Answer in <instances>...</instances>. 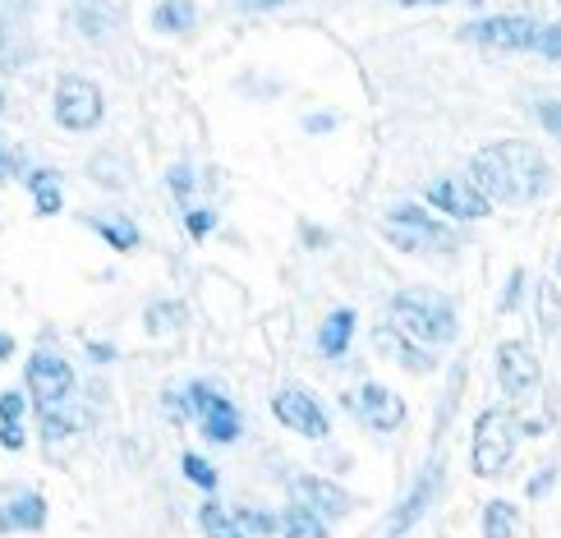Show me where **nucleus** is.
<instances>
[{
  "label": "nucleus",
  "instance_id": "obj_1",
  "mask_svg": "<svg viewBox=\"0 0 561 538\" xmlns=\"http://www.w3.org/2000/svg\"><path fill=\"white\" fill-rule=\"evenodd\" d=\"M470 184L488 198V203H534L539 194H548L552 184V171L543 152L534 144H516V138H506V144H488L483 152H474V167H470Z\"/></svg>",
  "mask_w": 561,
  "mask_h": 538
},
{
  "label": "nucleus",
  "instance_id": "obj_2",
  "mask_svg": "<svg viewBox=\"0 0 561 538\" xmlns=\"http://www.w3.org/2000/svg\"><path fill=\"white\" fill-rule=\"evenodd\" d=\"M167 410L175 419H198V428L213 437V442H236L240 437V410L230 396H221L217 387H207V382H190L184 391L167 396Z\"/></svg>",
  "mask_w": 561,
  "mask_h": 538
},
{
  "label": "nucleus",
  "instance_id": "obj_3",
  "mask_svg": "<svg viewBox=\"0 0 561 538\" xmlns=\"http://www.w3.org/2000/svg\"><path fill=\"white\" fill-rule=\"evenodd\" d=\"M391 327L414 341H456V313L428 290H401L391 299Z\"/></svg>",
  "mask_w": 561,
  "mask_h": 538
},
{
  "label": "nucleus",
  "instance_id": "obj_4",
  "mask_svg": "<svg viewBox=\"0 0 561 538\" xmlns=\"http://www.w3.org/2000/svg\"><path fill=\"white\" fill-rule=\"evenodd\" d=\"M511 451H516V419H511V410H483L474 424V474L497 479Z\"/></svg>",
  "mask_w": 561,
  "mask_h": 538
},
{
  "label": "nucleus",
  "instance_id": "obj_5",
  "mask_svg": "<svg viewBox=\"0 0 561 538\" xmlns=\"http://www.w3.org/2000/svg\"><path fill=\"white\" fill-rule=\"evenodd\" d=\"M102 88L83 79V75H65L56 83V121L69 129V134H88L102 125Z\"/></svg>",
  "mask_w": 561,
  "mask_h": 538
},
{
  "label": "nucleus",
  "instance_id": "obj_6",
  "mask_svg": "<svg viewBox=\"0 0 561 538\" xmlns=\"http://www.w3.org/2000/svg\"><path fill=\"white\" fill-rule=\"evenodd\" d=\"M382 236L391 244H401L410 253H428V249H451V236H447V226H437L433 217H424L419 207L401 203V207H391L387 221H382Z\"/></svg>",
  "mask_w": 561,
  "mask_h": 538
},
{
  "label": "nucleus",
  "instance_id": "obj_7",
  "mask_svg": "<svg viewBox=\"0 0 561 538\" xmlns=\"http://www.w3.org/2000/svg\"><path fill=\"white\" fill-rule=\"evenodd\" d=\"M345 405H350V414H355L359 424H368L373 433H396V428L405 424V401H401V396H396L391 387H382V382H364L359 391H350Z\"/></svg>",
  "mask_w": 561,
  "mask_h": 538
},
{
  "label": "nucleus",
  "instance_id": "obj_8",
  "mask_svg": "<svg viewBox=\"0 0 561 538\" xmlns=\"http://www.w3.org/2000/svg\"><path fill=\"white\" fill-rule=\"evenodd\" d=\"M28 391L37 396V405H65L69 391H75V368H69V359L51 355V350H37L28 359Z\"/></svg>",
  "mask_w": 561,
  "mask_h": 538
},
{
  "label": "nucleus",
  "instance_id": "obj_9",
  "mask_svg": "<svg viewBox=\"0 0 561 538\" xmlns=\"http://www.w3.org/2000/svg\"><path fill=\"white\" fill-rule=\"evenodd\" d=\"M272 414L286 424L290 433H299V437H327V414H322V405L313 401L304 387H280L276 396H272Z\"/></svg>",
  "mask_w": 561,
  "mask_h": 538
},
{
  "label": "nucleus",
  "instance_id": "obj_10",
  "mask_svg": "<svg viewBox=\"0 0 561 538\" xmlns=\"http://www.w3.org/2000/svg\"><path fill=\"white\" fill-rule=\"evenodd\" d=\"M534 33H539V23L520 19V14H497V19H483V23L465 28V37L479 46H493V51H529Z\"/></svg>",
  "mask_w": 561,
  "mask_h": 538
},
{
  "label": "nucleus",
  "instance_id": "obj_11",
  "mask_svg": "<svg viewBox=\"0 0 561 538\" xmlns=\"http://www.w3.org/2000/svg\"><path fill=\"white\" fill-rule=\"evenodd\" d=\"M46 525V497L37 488H23V483H10L0 488V534H37Z\"/></svg>",
  "mask_w": 561,
  "mask_h": 538
},
{
  "label": "nucleus",
  "instance_id": "obj_12",
  "mask_svg": "<svg viewBox=\"0 0 561 538\" xmlns=\"http://www.w3.org/2000/svg\"><path fill=\"white\" fill-rule=\"evenodd\" d=\"M428 203L437 207V213H447L456 221H474L488 213V198L470 184V175H447V180H433L428 184Z\"/></svg>",
  "mask_w": 561,
  "mask_h": 538
},
{
  "label": "nucleus",
  "instance_id": "obj_13",
  "mask_svg": "<svg viewBox=\"0 0 561 538\" xmlns=\"http://www.w3.org/2000/svg\"><path fill=\"white\" fill-rule=\"evenodd\" d=\"M290 493H295V506L313 511L318 520H341V516H350V506H355L345 488H336L332 479H313V474L295 479V483H290Z\"/></svg>",
  "mask_w": 561,
  "mask_h": 538
},
{
  "label": "nucleus",
  "instance_id": "obj_14",
  "mask_svg": "<svg viewBox=\"0 0 561 538\" xmlns=\"http://www.w3.org/2000/svg\"><path fill=\"white\" fill-rule=\"evenodd\" d=\"M497 382L511 396H520V391H529L534 382H539V359H534V350L525 341H506L497 350Z\"/></svg>",
  "mask_w": 561,
  "mask_h": 538
},
{
  "label": "nucleus",
  "instance_id": "obj_15",
  "mask_svg": "<svg viewBox=\"0 0 561 538\" xmlns=\"http://www.w3.org/2000/svg\"><path fill=\"white\" fill-rule=\"evenodd\" d=\"M373 345H378L391 364H401V368H410V373H433V368H437L428 350H419L405 332H396V327H378V332H373Z\"/></svg>",
  "mask_w": 561,
  "mask_h": 538
},
{
  "label": "nucleus",
  "instance_id": "obj_16",
  "mask_svg": "<svg viewBox=\"0 0 561 538\" xmlns=\"http://www.w3.org/2000/svg\"><path fill=\"white\" fill-rule=\"evenodd\" d=\"M350 336H355V309H336L332 318L322 322V332H318V350L327 359H341L345 350H350Z\"/></svg>",
  "mask_w": 561,
  "mask_h": 538
},
{
  "label": "nucleus",
  "instance_id": "obj_17",
  "mask_svg": "<svg viewBox=\"0 0 561 538\" xmlns=\"http://www.w3.org/2000/svg\"><path fill=\"white\" fill-rule=\"evenodd\" d=\"M28 194H33V207H37V217H56L60 213V175L56 171H33L28 175Z\"/></svg>",
  "mask_w": 561,
  "mask_h": 538
},
{
  "label": "nucleus",
  "instance_id": "obj_18",
  "mask_svg": "<svg viewBox=\"0 0 561 538\" xmlns=\"http://www.w3.org/2000/svg\"><path fill=\"white\" fill-rule=\"evenodd\" d=\"M194 0H161V5L152 10V28L157 33H184V28H194Z\"/></svg>",
  "mask_w": 561,
  "mask_h": 538
},
{
  "label": "nucleus",
  "instance_id": "obj_19",
  "mask_svg": "<svg viewBox=\"0 0 561 538\" xmlns=\"http://www.w3.org/2000/svg\"><path fill=\"white\" fill-rule=\"evenodd\" d=\"M88 226L98 230V236H102L111 249H121V253H134V249H138V226H134V221H121V217H115V221H111V217H92Z\"/></svg>",
  "mask_w": 561,
  "mask_h": 538
},
{
  "label": "nucleus",
  "instance_id": "obj_20",
  "mask_svg": "<svg viewBox=\"0 0 561 538\" xmlns=\"http://www.w3.org/2000/svg\"><path fill=\"white\" fill-rule=\"evenodd\" d=\"M198 525H203L207 538H249V534L240 529V520L230 516L226 506H217V502H207V506L198 511Z\"/></svg>",
  "mask_w": 561,
  "mask_h": 538
},
{
  "label": "nucleus",
  "instance_id": "obj_21",
  "mask_svg": "<svg viewBox=\"0 0 561 538\" xmlns=\"http://www.w3.org/2000/svg\"><path fill=\"white\" fill-rule=\"evenodd\" d=\"M180 322H184V304L180 299H157V304H148V313H144V327H148L152 336L175 332Z\"/></svg>",
  "mask_w": 561,
  "mask_h": 538
},
{
  "label": "nucleus",
  "instance_id": "obj_22",
  "mask_svg": "<svg viewBox=\"0 0 561 538\" xmlns=\"http://www.w3.org/2000/svg\"><path fill=\"white\" fill-rule=\"evenodd\" d=\"M280 534L286 538H327V520H318L313 511H304V506H290L286 516H280Z\"/></svg>",
  "mask_w": 561,
  "mask_h": 538
},
{
  "label": "nucleus",
  "instance_id": "obj_23",
  "mask_svg": "<svg viewBox=\"0 0 561 538\" xmlns=\"http://www.w3.org/2000/svg\"><path fill=\"white\" fill-rule=\"evenodd\" d=\"M483 538H516V506L511 502H488L483 511Z\"/></svg>",
  "mask_w": 561,
  "mask_h": 538
},
{
  "label": "nucleus",
  "instance_id": "obj_24",
  "mask_svg": "<svg viewBox=\"0 0 561 538\" xmlns=\"http://www.w3.org/2000/svg\"><path fill=\"white\" fill-rule=\"evenodd\" d=\"M92 180L106 184V190H125V161H115V157H92Z\"/></svg>",
  "mask_w": 561,
  "mask_h": 538
},
{
  "label": "nucleus",
  "instance_id": "obj_25",
  "mask_svg": "<svg viewBox=\"0 0 561 538\" xmlns=\"http://www.w3.org/2000/svg\"><path fill=\"white\" fill-rule=\"evenodd\" d=\"M180 465H184V479H190V483L207 488V493H213V488H217V470H213V465H207L203 456H194V451H190V456H184Z\"/></svg>",
  "mask_w": 561,
  "mask_h": 538
},
{
  "label": "nucleus",
  "instance_id": "obj_26",
  "mask_svg": "<svg viewBox=\"0 0 561 538\" xmlns=\"http://www.w3.org/2000/svg\"><path fill=\"white\" fill-rule=\"evenodd\" d=\"M534 46H539L548 60H561V23H548V28L534 33Z\"/></svg>",
  "mask_w": 561,
  "mask_h": 538
},
{
  "label": "nucleus",
  "instance_id": "obj_27",
  "mask_svg": "<svg viewBox=\"0 0 561 538\" xmlns=\"http://www.w3.org/2000/svg\"><path fill=\"white\" fill-rule=\"evenodd\" d=\"M236 520H240L244 534H272V529H276V520L267 516V511H240Z\"/></svg>",
  "mask_w": 561,
  "mask_h": 538
},
{
  "label": "nucleus",
  "instance_id": "obj_28",
  "mask_svg": "<svg viewBox=\"0 0 561 538\" xmlns=\"http://www.w3.org/2000/svg\"><path fill=\"white\" fill-rule=\"evenodd\" d=\"M0 424H23V396L19 391L0 396Z\"/></svg>",
  "mask_w": 561,
  "mask_h": 538
},
{
  "label": "nucleus",
  "instance_id": "obj_29",
  "mask_svg": "<svg viewBox=\"0 0 561 538\" xmlns=\"http://www.w3.org/2000/svg\"><path fill=\"white\" fill-rule=\"evenodd\" d=\"M184 221H190V236H207V230L217 226V213H213V207H194Z\"/></svg>",
  "mask_w": 561,
  "mask_h": 538
},
{
  "label": "nucleus",
  "instance_id": "obj_30",
  "mask_svg": "<svg viewBox=\"0 0 561 538\" xmlns=\"http://www.w3.org/2000/svg\"><path fill=\"white\" fill-rule=\"evenodd\" d=\"M171 190H175L180 198H190V194H194V171H190V167H171Z\"/></svg>",
  "mask_w": 561,
  "mask_h": 538
},
{
  "label": "nucleus",
  "instance_id": "obj_31",
  "mask_svg": "<svg viewBox=\"0 0 561 538\" xmlns=\"http://www.w3.org/2000/svg\"><path fill=\"white\" fill-rule=\"evenodd\" d=\"M0 447H5V451H23V424H0Z\"/></svg>",
  "mask_w": 561,
  "mask_h": 538
},
{
  "label": "nucleus",
  "instance_id": "obj_32",
  "mask_svg": "<svg viewBox=\"0 0 561 538\" xmlns=\"http://www.w3.org/2000/svg\"><path fill=\"white\" fill-rule=\"evenodd\" d=\"M539 121L561 138V106H557V102H539Z\"/></svg>",
  "mask_w": 561,
  "mask_h": 538
},
{
  "label": "nucleus",
  "instance_id": "obj_33",
  "mask_svg": "<svg viewBox=\"0 0 561 538\" xmlns=\"http://www.w3.org/2000/svg\"><path fill=\"white\" fill-rule=\"evenodd\" d=\"M304 125H309L313 134H322V129H332L336 121H332V115H309V121H304Z\"/></svg>",
  "mask_w": 561,
  "mask_h": 538
},
{
  "label": "nucleus",
  "instance_id": "obj_34",
  "mask_svg": "<svg viewBox=\"0 0 561 538\" xmlns=\"http://www.w3.org/2000/svg\"><path fill=\"white\" fill-rule=\"evenodd\" d=\"M240 5H249V10H272V5H286V0H240Z\"/></svg>",
  "mask_w": 561,
  "mask_h": 538
},
{
  "label": "nucleus",
  "instance_id": "obj_35",
  "mask_svg": "<svg viewBox=\"0 0 561 538\" xmlns=\"http://www.w3.org/2000/svg\"><path fill=\"white\" fill-rule=\"evenodd\" d=\"M10 355H14V336L0 332V359H10Z\"/></svg>",
  "mask_w": 561,
  "mask_h": 538
},
{
  "label": "nucleus",
  "instance_id": "obj_36",
  "mask_svg": "<svg viewBox=\"0 0 561 538\" xmlns=\"http://www.w3.org/2000/svg\"><path fill=\"white\" fill-rule=\"evenodd\" d=\"M14 171V157H5V152H0V180H5Z\"/></svg>",
  "mask_w": 561,
  "mask_h": 538
},
{
  "label": "nucleus",
  "instance_id": "obj_37",
  "mask_svg": "<svg viewBox=\"0 0 561 538\" xmlns=\"http://www.w3.org/2000/svg\"><path fill=\"white\" fill-rule=\"evenodd\" d=\"M401 5H442V0H401Z\"/></svg>",
  "mask_w": 561,
  "mask_h": 538
},
{
  "label": "nucleus",
  "instance_id": "obj_38",
  "mask_svg": "<svg viewBox=\"0 0 561 538\" xmlns=\"http://www.w3.org/2000/svg\"><path fill=\"white\" fill-rule=\"evenodd\" d=\"M0 115H5V92H0Z\"/></svg>",
  "mask_w": 561,
  "mask_h": 538
},
{
  "label": "nucleus",
  "instance_id": "obj_39",
  "mask_svg": "<svg viewBox=\"0 0 561 538\" xmlns=\"http://www.w3.org/2000/svg\"><path fill=\"white\" fill-rule=\"evenodd\" d=\"M387 538H405V534H387Z\"/></svg>",
  "mask_w": 561,
  "mask_h": 538
}]
</instances>
